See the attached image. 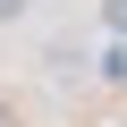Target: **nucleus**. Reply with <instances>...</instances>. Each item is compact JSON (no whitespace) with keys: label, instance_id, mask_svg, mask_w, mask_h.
Returning a JSON list of instances; mask_svg holds the SVG:
<instances>
[{"label":"nucleus","instance_id":"obj_3","mask_svg":"<svg viewBox=\"0 0 127 127\" xmlns=\"http://www.w3.org/2000/svg\"><path fill=\"white\" fill-rule=\"evenodd\" d=\"M102 26H110V34L127 42V0H102Z\"/></svg>","mask_w":127,"mask_h":127},{"label":"nucleus","instance_id":"obj_4","mask_svg":"<svg viewBox=\"0 0 127 127\" xmlns=\"http://www.w3.org/2000/svg\"><path fill=\"white\" fill-rule=\"evenodd\" d=\"M26 9H34V0H0V26H26Z\"/></svg>","mask_w":127,"mask_h":127},{"label":"nucleus","instance_id":"obj_1","mask_svg":"<svg viewBox=\"0 0 127 127\" xmlns=\"http://www.w3.org/2000/svg\"><path fill=\"white\" fill-rule=\"evenodd\" d=\"M93 68H102V85H119V93H127V42H119V34H110V51L93 59Z\"/></svg>","mask_w":127,"mask_h":127},{"label":"nucleus","instance_id":"obj_2","mask_svg":"<svg viewBox=\"0 0 127 127\" xmlns=\"http://www.w3.org/2000/svg\"><path fill=\"white\" fill-rule=\"evenodd\" d=\"M51 76H85V42H51Z\"/></svg>","mask_w":127,"mask_h":127}]
</instances>
